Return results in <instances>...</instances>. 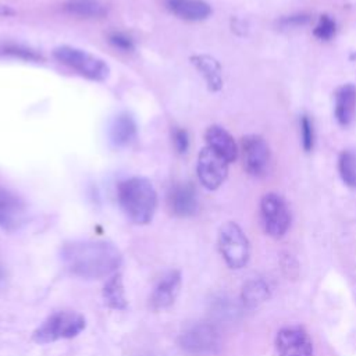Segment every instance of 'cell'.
Segmentation results:
<instances>
[{"instance_id": "cell-1", "label": "cell", "mask_w": 356, "mask_h": 356, "mask_svg": "<svg viewBox=\"0 0 356 356\" xmlns=\"http://www.w3.org/2000/svg\"><path fill=\"white\" fill-rule=\"evenodd\" d=\"M61 263L75 277L99 280L113 275L122 263L118 248L107 241H74L60 250Z\"/></svg>"}, {"instance_id": "cell-2", "label": "cell", "mask_w": 356, "mask_h": 356, "mask_svg": "<svg viewBox=\"0 0 356 356\" xmlns=\"http://www.w3.org/2000/svg\"><path fill=\"white\" fill-rule=\"evenodd\" d=\"M117 197L124 214L132 222L147 224L152 221L157 207V193L149 179L134 177L120 182Z\"/></svg>"}, {"instance_id": "cell-3", "label": "cell", "mask_w": 356, "mask_h": 356, "mask_svg": "<svg viewBox=\"0 0 356 356\" xmlns=\"http://www.w3.org/2000/svg\"><path fill=\"white\" fill-rule=\"evenodd\" d=\"M86 327L85 317L74 310H60L47 316L32 332L36 343L44 345L60 339H71L79 335Z\"/></svg>"}, {"instance_id": "cell-4", "label": "cell", "mask_w": 356, "mask_h": 356, "mask_svg": "<svg viewBox=\"0 0 356 356\" xmlns=\"http://www.w3.org/2000/svg\"><path fill=\"white\" fill-rule=\"evenodd\" d=\"M53 54L60 63L78 71L81 75L89 79L104 81L110 74L107 63L86 50L64 44L56 47Z\"/></svg>"}, {"instance_id": "cell-5", "label": "cell", "mask_w": 356, "mask_h": 356, "mask_svg": "<svg viewBox=\"0 0 356 356\" xmlns=\"http://www.w3.org/2000/svg\"><path fill=\"white\" fill-rule=\"evenodd\" d=\"M178 343L189 355L211 356L220 350L221 337L213 324L195 323L181 332Z\"/></svg>"}, {"instance_id": "cell-6", "label": "cell", "mask_w": 356, "mask_h": 356, "mask_svg": "<svg viewBox=\"0 0 356 356\" xmlns=\"http://www.w3.org/2000/svg\"><path fill=\"white\" fill-rule=\"evenodd\" d=\"M220 253L231 268H242L249 260V241L242 228L232 221L221 225L218 231Z\"/></svg>"}, {"instance_id": "cell-7", "label": "cell", "mask_w": 356, "mask_h": 356, "mask_svg": "<svg viewBox=\"0 0 356 356\" xmlns=\"http://www.w3.org/2000/svg\"><path fill=\"white\" fill-rule=\"evenodd\" d=\"M260 216L264 231L273 238H281L289 228L291 214L288 206L277 193H266L261 197Z\"/></svg>"}, {"instance_id": "cell-8", "label": "cell", "mask_w": 356, "mask_h": 356, "mask_svg": "<svg viewBox=\"0 0 356 356\" xmlns=\"http://www.w3.org/2000/svg\"><path fill=\"white\" fill-rule=\"evenodd\" d=\"M228 174V161L209 146L203 147L197 157V177L202 185L210 191L220 188Z\"/></svg>"}, {"instance_id": "cell-9", "label": "cell", "mask_w": 356, "mask_h": 356, "mask_svg": "<svg viewBox=\"0 0 356 356\" xmlns=\"http://www.w3.org/2000/svg\"><path fill=\"white\" fill-rule=\"evenodd\" d=\"M242 160L245 170L253 177H263L270 164V149L259 135H248L242 139Z\"/></svg>"}, {"instance_id": "cell-10", "label": "cell", "mask_w": 356, "mask_h": 356, "mask_svg": "<svg viewBox=\"0 0 356 356\" xmlns=\"http://www.w3.org/2000/svg\"><path fill=\"white\" fill-rule=\"evenodd\" d=\"M26 221V206L24 200L0 185V228L7 232L19 229Z\"/></svg>"}, {"instance_id": "cell-11", "label": "cell", "mask_w": 356, "mask_h": 356, "mask_svg": "<svg viewBox=\"0 0 356 356\" xmlns=\"http://www.w3.org/2000/svg\"><path fill=\"white\" fill-rule=\"evenodd\" d=\"M278 356H313L309 335L299 327L282 328L275 339Z\"/></svg>"}, {"instance_id": "cell-12", "label": "cell", "mask_w": 356, "mask_h": 356, "mask_svg": "<svg viewBox=\"0 0 356 356\" xmlns=\"http://www.w3.org/2000/svg\"><path fill=\"white\" fill-rule=\"evenodd\" d=\"M181 282V271L171 270L167 274H164L153 288V292L149 299L150 307L153 310H163L170 307L179 293Z\"/></svg>"}, {"instance_id": "cell-13", "label": "cell", "mask_w": 356, "mask_h": 356, "mask_svg": "<svg viewBox=\"0 0 356 356\" xmlns=\"http://www.w3.org/2000/svg\"><path fill=\"white\" fill-rule=\"evenodd\" d=\"M168 206L177 217H191L197 210L196 191L191 184H178L168 193Z\"/></svg>"}, {"instance_id": "cell-14", "label": "cell", "mask_w": 356, "mask_h": 356, "mask_svg": "<svg viewBox=\"0 0 356 356\" xmlns=\"http://www.w3.org/2000/svg\"><path fill=\"white\" fill-rule=\"evenodd\" d=\"M206 142L210 149L222 156L228 163L238 157V146L234 138L220 125H211L206 131Z\"/></svg>"}, {"instance_id": "cell-15", "label": "cell", "mask_w": 356, "mask_h": 356, "mask_svg": "<svg viewBox=\"0 0 356 356\" xmlns=\"http://www.w3.org/2000/svg\"><path fill=\"white\" fill-rule=\"evenodd\" d=\"M356 115V88L350 83L341 86L335 93V117L337 121L348 127Z\"/></svg>"}, {"instance_id": "cell-16", "label": "cell", "mask_w": 356, "mask_h": 356, "mask_svg": "<svg viewBox=\"0 0 356 356\" xmlns=\"http://www.w3.org/2000/svg\"><path fill=\"white\" fill-rule=\"evenodd\" d=\"M167 8L181 19L202 21L211 13L210 6L203 0H167Z\"/></svg>"}, {"instance_id": "cell-17", "label": "cell", "mask_w": 356, "mask_h": 356, "mask_svg": "<svg viewBox=\"0 0 356 356\" xmlns=\"http://www.w3.org/2000/svg\"><path fill=\"white\" fill-rule=\"evenodd\" d=\"M136 136V124L131 114H118L110 125V139L114 146L124 147L129 145Z\"/></svg>"}, {"instance_id": "cell-18", "label": "cell", "mask_w": 356, "mask_h": 356, "mask_svg": "<svg viewBox=\"0 0 356 356\" xmlns=\"http://www.w3.org/2000/svg\"><path fill=\"white\" fill-rule=\"evenodd\" d=\"M193 65L204 78L210 90L217 92L222 86V76H221V67L216 58L207 54H196L192 58Z\"/></svg>"}, {"instance_id": "cell-19", "label": "cell", "mask_w": 356, "mask_h": 356, "mask_svg": "<svg viewBox=\"0 0 356 356\" xmlns=\"http://www.w3.org/2000/svg\"><path fill=\"white\" fill-rule=\"evenodd\" d=\"M103 300L104 305L113 310H125L128 307V300L125 298L122 275L114 273L103 286Z\"/></svg>"}, {"instance_id": "cell-20", "label": "cell", "mask_w": 356, "mask_h": 356, "mask_svg": "<svg viewBox=\"0 0 356 356\" xmlns=\"http://www.w3.org/2000/svg\"><path fill=\"white\" fill-rule=\"evenodd\" d=\"M64 8L81 18H97L106 14V7L99 0H70Z\"/></svg>"}, {"instance_id": "cell-21", "label": "cell", "mask_w": 356, "mask_h": 356, "mask_svg": "<svg viewBox=\"0 0 356 356\" xmlns=\"http://www.w3.org/2000/svg\"><path fill=\"white\" fill-rule=\"evenodd\" d=\"M268 298V286L261 280H249L242 288V300L248 307H254Z\"/></svg>"}, {"instance_id": "cell-22", "label": "cell", "mask_w": 356, "mask_h": 356, "mask_svg": "<svg viewBox=\"0 0 356 356\" xmlns=\"http://www.w3.org/2000/svg\"><path fill=\"white\" fill-rule=\"evenodd\" d=\"M338 168L342 181L356 189V153L350 150H343L338 160Z\"/></svg>"}, {"instance_id": "cell-23", "label": "cell", "mask_w": 356, "mask_h": 356, "mask_svg": "<svg viewBox=\"0 0 356 356\" xmlns=\"http://www.w3.org/2000/svg\"><path fill=\"white\" fill-rule=\"evenodd\" d=\"M335 33V22L328 15H321L316 28L314 35L321 40H328Z\"/></svg>"}, {"instance_id": "cell-24", "label": "cell", "mask_w": 356, "mask_h": 356, "mask_svg": "<svg viewBox=\"0 0 356 356\" xmlns=\"http://www.w3.org/2000/svg\"><path fill=\"white\" fill-rule=\"evenodd\" d=\"M300 131H302V143L306 152H310L313 149L314 142V132H313V124L309 120V117L303 115L300 121Z\"/></svg>"}, {"instance_id": "cell-25", "label": "cell", "mask_w": 356, "mask_h": 356, "mask_svg": "<svg viewBox=\"0 0 356 356\" xmlns=\"http://www.w3.org/2000/svg\"><path fill=\"white\" fill-rule=\"evenodd\" d=\"M108 40L114 47H117L122 51H131L134 49L132 39L129 36H127L125 33H122V32H113L108 36Z\"/></svg>"}, {"instance_id": "cell-26", "label": "cell", "mask_w": 356, "mask_h": 356, "mask_svg": "<svg viewBox=\"0 0 356 356\" xmlns=\"http://www.w3.org/2000/svg\"><path fill=\"white\" fill-rule=\"evenodd\" d=\"M172 143L174 147L178 153H185L188 150L189 146V138H188V132L185 129L177 128L172 132Z\"/></svg>"}, {"instance_id": "cell-27", "label": "cell", "mask_w": 356, "mask_h": 356, "mask_svg": "<svg viewBox=\"0 0 356 356\" xmlns=\"http://www.w3.org/2000/svg\"><path fill=\"white\" fill-rule=\"evenodd\" d=\"M3 280H4V270H3V266L0 263V284L3 282Z\"/></svg>"}]
</instances>
